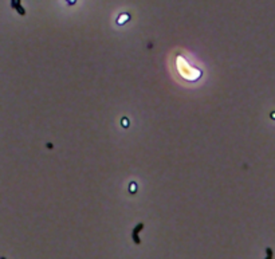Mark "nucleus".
Listing matches in <instances>:
<instances>
[{"label":"nucleus","instance_id":"obj_1","mask_svg":"<svg viewBox=\"0 0 275 259\" xmlns=\"http://www.w3.org/2000/svg\"><path fill=\"white\" fill-rule=\"evenodd\" d=\"M142 228H144V224H142V223H140V224H137V226H136V228H134V230H133V232H132L133 240H134V243H136V244H140V243H141V239L138 238V232L141 231Z\"/></svg>","mask_w":275,"mask_h":259},{"label":"nucleus","instance_id":"obj_2","mask_svg":"<svg viewBox=\"0 0 275 259\" xmlns=\"http://www.w3.org/2000/svg\"><path fill=\"white\" fill-rule=\"evenodd\" d=\"M12 7H15L16 10L19 11V14H20V15H24V10L19 6V2H12Z\"/></svg>","mask_w":275,"mask_h":259},{"label":"nucleus","instance_id":"obj_3","mask_svg":"<svg viewBox=\"0 0 275 259\" xmlns=\"http://www.w3.org/2000/svg\"><path fill=\"white\" fill-rule=\"evenodd\" d=\"M2 259H6V258H2Z\"/></svg>","mask_w":275,"mask_h":259}]
</instances>
